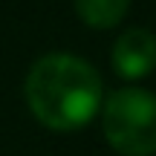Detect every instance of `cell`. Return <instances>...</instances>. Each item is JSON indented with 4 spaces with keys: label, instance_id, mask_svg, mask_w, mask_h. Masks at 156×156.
Wrapping results in <instances>:
<instances>
[{
    "label": "cell",
    "instance_id": "cell-1",
    "mask_svg": "<svg viewBox=\"0 0 156 156\" xmlns=\"http://www.w3.org/2000/svg\"><path fill=\"white\" fill-rule=\"evenodd\" d=\"M23 93L32 116L55 133L81 130L93 122L104 101L98 69L69 52H49L38 58L26 73Z\"/></svg>",
    "mask_w": 156,
    "mask_h": 156
},
{
    "label": "cell",
    "instance_id": "cell-2",
    "mask_svg": "<svg viewBox=\"0 0 156 156\" xmlns=\"http://www.w3.org/2000/svg\"><path fill=\"white\" fill-rule=\"evenodd\" d=\"M101 130L122 156L156 153V95L145 87H122L101 104Z\"/></svg>",
    "mask_w": 156,
    "mask_h": 156
},
{
    "label": "cell",
    "instance_id": "cell-3",
    "mask_svg": "<svg viewBox=\"0 0 156 156\" xmlns=\"http://www.w3.org/2000/svg\"><path fill=\"white\" fill-rule=\"evenodd\" d=\"M113 69L124 81H139L156 69V38L153 32L133 26L122 32L113 44Z\"/></svg>",
    "mask_w": 156,
    "mask_h": 156
},
{
    "label": "cell",
    "instance_id": "cell-4",
    "mask_svg": "<svg viewBox=\"0 0 156 156\" xmlns=\"http://www.w3.org/2000/svg\"><path fill=\"white\" fill-rule=\"evenodd\" d=\"M75 15L93 29H113L124 20L130 0H73Z\"/></svg>",
    "mask_w": 156,
    "mask_h": 156
}]
</instances>
